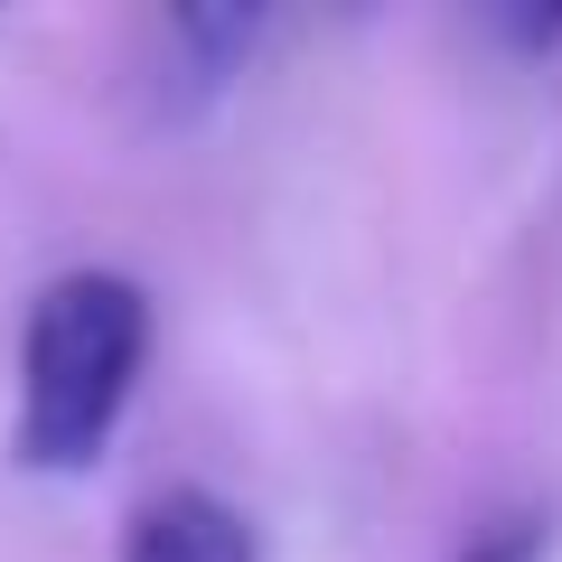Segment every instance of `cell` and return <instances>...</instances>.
Instances as JSON below:
<instances>
[{
    "mask_svg": "<svg viewBox=\"0 0 562 562\" xmlns=\"http://www.w3.org/2000/svg\"><path fill=\"white\" fill-rule=\"evenodd\" d=\"M150 366V291L132 272H57L29 301L20 338V422L10 450L38 479H85L113 450Z\"/></svg>",
    "mask_w": 562,
    "mask_h": 562,
    "instance_id": "1",
    "label": "cell"
},
{
    "mask_svg": "<svg viewBox=\"0 0 562 562\" xmlns=\"http://www.w3.org/2000/svg\"><path fill=\"white\" fill-rule=\"evenodd\" d=\"M122 562H262V543L216 487H160L122 525Z\"/></svg>",
    "mask_w": 562,
    "mask_h": 562,
    "instance_id": "2",
    "label": "cell"
},
{
    "mask_svg": "<svg viewBox=\"0 0 562 562\" xmlns=\"http://www.w3.org/2000/svg\"><path fill=\"white\" fill-rule=\"evenodd\" d=\"M535 553H543V535H535V525H506V535L469 543V562H535Z\"/></svg>",
    "mask_w": 562,
    "mask_h": 562,
    "instance_id": "3",
    "label": "cell"
}]
</instances>
